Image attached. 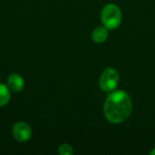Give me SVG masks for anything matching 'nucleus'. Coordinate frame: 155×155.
<instances>
[{
	"label": "nucleus",
	"instance_id": "1",
	"mask_svg": "<svg viewBox=\"0 0 155 155\" xmlns=\"http://www.w3.org/2000/svg\"><path fill=\"white\" fill-rule=\"evenodd\" d=\"M133 110V102L124 91L112 93L106 99L104 113L106 119L113 124H120L128 119Z\"/></svg>",
	"mask_w": 155,
	"mask_h": 155
},
{
	"label": "nucleus",
	"instance_id": "2",
	"mask_svg": "<svg viewBox=\"0 0 155 155\" xmlns=\"http://www.w3.org/2000/svg\"><path fill=\"white\" fill-rule=\"evenodd\" d=\"M101 19L104 27L107 29H115L121 25L122 12L116 5H106L103 8Z\"/></svg>",
	"mask_w": 155,
	"mask_h": 155
},
{
	"label": "nucleus",
	"instance_id": "3",
	"mask_svg": "<svg viewBox=\"0 0 155 155\" xmlns=\"http://www.w3.org/2000/svg\"><path fill=\"white\" fill-rule=\"evenodd\" d=\"M119 83V74L114 68H107L104 70L100 77L99 84L103 91L113 92L118 85Z\"/></svg>",
	"mask_w": 155,
	"mask_h": 155
},
{
	"label": "nucleus",
	"instance_id": "4",
	"mask_svg": "<svg viewBox=\"0 0 155 155\" xmlns=\"http://www.w3.org/2000/svg\"><path fill=\"white\" fill-rule=\"evenodd\" d=\"M12 133L14 138L20 143H25L29 141L32 136V130L30 126L23 122L16 123L13 126Z\"/></svg>",
	"mask_w": 155,
	"mask_h": 155
},
{
	"label": "nucleus",
	"instance_id": "5",
	"mask_svg": "<svg viewBox=\"0 0 155 155\" xmlns=\"http://www.w3.org/2000/svg\"><path fill=\"white\" fill-rule=\"evenodd\" d=\"M7 86L13 92L18 93L24 89L25 81H24L23 77L21 75H19L18 74H12L9 75V77L7 79Z\"/></svg>",
	"mask_w": 155,
	"mask_h": 155
},
{
	"label": "nucleus",
	"instance_id": "6",
	"mask_svg": "<svg viewBox=\"0 0 155 155\" xmlns=\"http://www.w3.org/2000/svg\"><path fill=\"white\" fill-rule=\"evenodd\" d=\"M93 40L95 43H103L108 37V31L106 27H97L92 34Z\"/></svg>",
	"mask_w": 155,
	"mask_h": 155
},
{
	"label": "nucleus",
	"instance_id": "7",
	"mask_svg": "<svg viewBox=\"0 0 155 155\" xmlns=\"http://www.w3.org/2000/svg\"><path fill=\"white\" fill-rule=\"evenodd\" d=\"M11 99V93L8 86L0 84V107L5 106Z\"/></svg>",
	"mask_w": 155,
	"mask_h": 155
},
{
	"label": "nucleus",
	"instance_id": "8",
	"mask_svg": "<svg viewBox=\"0 0 155 155\" xmlns=\"http://www.w3.org/2000/svg\"><path fill=\"white\" fill-rule=\"evenodd\" d=\"M58 152L61 155H72L74 153L73 148L69 144H62L59 147Z\"/></svg>",
	"mask_w": 155,
	"mask_h": 155
},
{
	"label": "nucleus",
	"instance_id": "9",
	"mask_svg": "<svg viewBox=\"0 0 155 155\" xmlns=\"http://www.w3.org/2000/svg\"><path fill=\"white\" fill-rule=\"evenodd\" d=\"M151 154H153V155H154L155 154V148L151 152Z\"/></svg>",
	"mask_w": 155,
	"mask_h": 155
}]
</instances>
